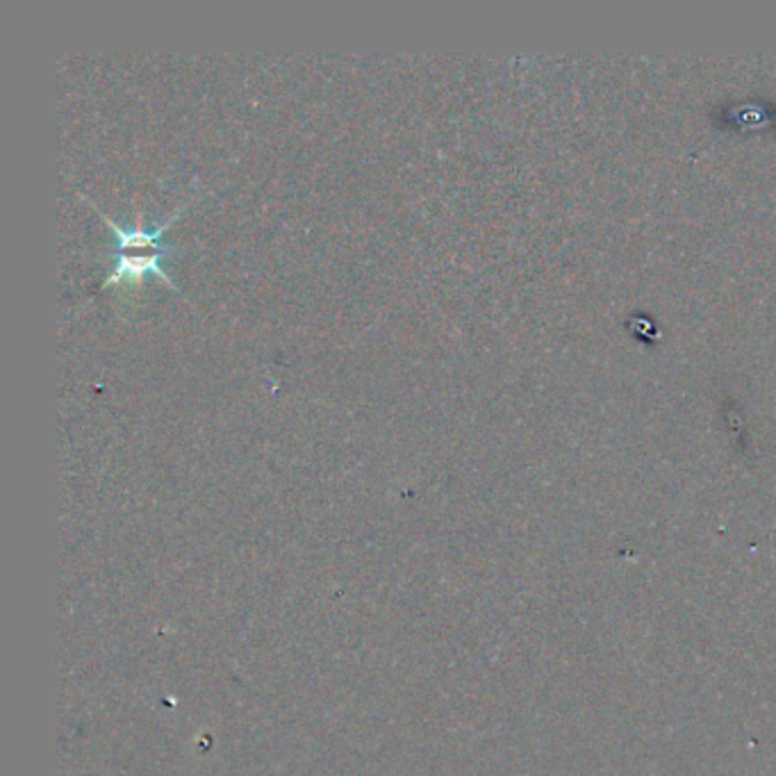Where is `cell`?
Listing matches in <instances>:
<instances>
[{"mask_svg":"<svg viewBox=\"0 0 776 776\" xmlns=\"http://www.w3.org/2000/svg\"><path fill=\"white\" fill-rule=\"evenodd\" d=\"M88 203L101 214V219L116 233V251L119 253H127V251H135V248H149V251H164V253H174L176 248L174 246H166V244H162V235H164V231L171 226V224H174V219L178 217V214L183 212V207L185 205H181L174 214H171V217L164 222V224H160L155 231H146L142 224H137L135 228H121L119 224H114L110 217H108V214H103L101 210H99V205L94 203V201H90L88 198Z\"/></svg>","mask_w":776,"mask_h":776,"instance_id":"obj_2","label":"cell"},{"mask_svg":"<svg viewBox=\"0 0 776 776\" xmlns=\"http://www.w3.org/2000/svg\"><path fill=\"white\" fill-rule=\"evenodd\" d=\"M169 253L162 251H151L146 255H131V253H119L116 255V265L112 269V274L105 278L103 287L108 285H116V283H140L146 274L157 276L162 283H166L169 287H174L178 292V287L174 285V280L169 278L166 269L160 265V261Z\"/></svg>","mask_w":776,"mask_h":776,"instance_id":"obj_1","label":"cell"}]
</instances>
